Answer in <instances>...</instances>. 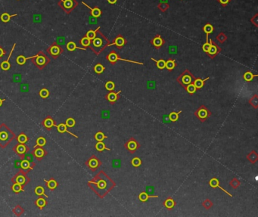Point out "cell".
<instances>
[{
	"instance_id": "58",
	"label": "cell",
	"mask_w": 258,
	"mask_h": 217,
	"mask_svg": "<svg viewBox=\"0 0 258 217\" xmlns=\"http://www.w3.org/2000/svg\"><path fill=\"white\" fill-rule=\"evenodd\" d=\"M6 55V52L4 50L3 48H2V46H0V58H2V56H4Z\"/></svg>"
},
{
	"instance_id": "28",
	"label": "cell",
	"mask_w": 258,
	"mask_h": 217,
	"mask_svg": "<svg viewBox=\"0 0 258 217\" xmlns=\"http://www.w3.org/2000/svg\"><path fill=\"white\" fill-rule=\"evenodd\" d=\"M44 182H46L47 187L51 190L55 189V188H56L57 186H58V183H57V182L54 179H51L49 180V181H47L46 179H44Z\"/></svg>"
},
{
	"instance_id": "53",
	"label": "cell",
	"mask_w": 258,
	"mask_h": 217,
	"mask_svg": "<svg viewBox=\"0 0 258 217\" xmlns=\"http://www.w3.org/2000/svg\"><path fill=\"white\" fill-rule=\"evenodd\" d=\"M251 22L256 27H258V14H255V15L251 19Z\"/></svg>"
},
{
	"instance_id": "37",
	"label": "cell",
	"mask_w": 258,
	"mask_h": 217,
	"mask_svg": "<svg viewBox=\"0 0 258 217\" xmlns=\"http://www.w3.org/2000/svg\"><path fill=\"white\" fill-rule=\"evenodd\" d=\"M34 192L36 195H39V196H41V195H44L46 197H48L46 194H45V190L43 188V187L42 186H37V187L36 188L35 190H34Z\"/></svg>"
},
{
	"instance_id": "30",
	"label": "cell",
	"mask_w": 258,
	"mask_h": 217,
	"mask_svg": "<svg viewBox=\"0 0 258 217\" xmlns=\"http://www.w3.org/2000/svg\"><path fill=\"white\" fill-rule=\"evenodd\" d=\"M151 60L154 61L155 63H156L157 67H158V69L160 70H163V69L165 68V64H166V61L163 59H161V60H155L154 58H151Z\"/></svg>"
},
{
	"instance_id": "24",
	"label": "cell",
	"mask_w": 258,
	"mask_h": 217,
	"mask_svg": "<svg viewBox=\"0 0 258 217\" xmlns=\"http://www.w3.org/2000/svg\"><path fill=\"white\" fill-rule=\"evenodd\" d=\"M163 205H164V206H165L166 208L170 210V209L174 207L175 205H176V203H175V201L173 200V199L170 197V198L166 199L165 201L163 202Z\"/></svg>"
},
{
	"instance_id": "50",
	"label": "cell",
	"mask_w": 258,
	"mask_h": 217,
	"mask_svg": "<svg viewBox=\"0 0 258 217\" xmlns=\"http://www.w3.org/2000/svg\"><path fill=\"white\" fill-rule=\"evenodd\" d=\"M65 124H66V126H67V127H71V128H72V127H74V126H75V120L74 118L70 117V118L67 119Z\"/></svg>"
},
{
	"instance_id": "12",
	"label": "cell",
	"mask_w": 258,
	"mask_h": 217,
	"mask_svg": "<svg viewBox=\"0 0 258 217\" xmlns=\"http://www.w3.org/2000/svg\"><path fill=\"white\" fill-rule=\"evenodd\" d=\"M82 4H83V6H86V7H87L88 8H89V9L90 10V15H91L93 18H99L101 16V15H102V10H101L99 7L91 8V7H90V6H88L87 4L85 3V2H82Z\"/></svg>"
},
{
	"instance_id": "51",
	"label": "cell",
	"mask_w": 258,
	"mask_h": 217,
	"mask_svg": "<svg viewBox=\"0 0 258 217\" xmlns=\"http://www.w3.org/2000/svg\"><path fill=\"white\" fill-rule=\"evenodd\" d=\"M20 167H21L23 169H29L30 167V163H29V161H27V160H22L21 163H20Z\"/></svg>"
},
{
	"instance_id": "23",
	"label": "cell",
	"mask_w": 258,
	"mask_h": 217,
	"mask_svg": "<svg viewBox=\"0 0 258 217\" xmlns=\"http://www.w3.org/2000/svg\"><path fill=\"white\" fill-rule=\"evenodd\" d=\"M87 164L91 169H96L97 167L99 166L100 163H99V160H98L95 158H92L91 159L89 160Z\"/></svg>"
},
{
	"instance_id": "60",
	"label": "cell",
	"mask_w": 258,
	"mask_h": 217,
	"mask_svg": "<svg viewBox=\"0 0 258 217\" xmlns=\"http://www.w3.org/2000/svg\"><path fill=\"white\" fill-rule=\"evenodd\" d=\"M5 101H6V99H0V107L2 106V103H3V102H5Z\"/></svg>"
},
{
	"instance_id": "25",
	"label": "cell",
	"mask_w": 258,
	"mask_h": 217,
	"mask_svg": "<svg viewBox=\"0 0 258 217\" xmlns=\"http://www.w3.org/2000/svg\"><path fill=\"white\" fill-rule=\"evenodd\" d=\"M99 29H100V27H98L97 29H95V30H89L85 36L88 39H89L92 41L93 39H95V37L97 35V30H99Z\"/></svg>"
},
{
	"instance_id": "16",
	"label": "cell",
	"mask_w": 258,
	"mask_h": 217,
	"mask_svg": "<svg viewBox=\"0 0 258 217\" xmlns=\"http://www.w3.org/2000/svg\"><path fill=\"white\" fill-rule=\"evenodd\" d=\"M121 92V91L117 92H114L111 91L109 93H108L106 98L110 102H111V103H114V102H115L118 99V95H119L120 93Z\"/></svg>"
},
{
	"instance_id": "47",
	"label": "cell",
	"mask_w": 258,
	"mask_h": 217,
	"mask_svg": "<svg viewBox=\"0 0 258 217\" xmlns=\"http://www.w3.org/2000/svg\"><path fill=\"white\" fill-rule=\"evenodd\" d=\"M44 154H45L44 150L40 148H36L35 150H34V155H35L36 158H42V157H43Z\"/></svg>"
},
{
	"instance_id": "10",
	"label": "cell",
	"mask_w": 258,
	"mask_h": 217,
	"mask_svg": "<svg viewBox=\"0 0 258 217\" xmlns=\"http://www.w3.org/2000/svg\"><path fill=\"white\" fill-rule=\"evenodd\" d=\"M150 43H151V45H152L154 48H157V49H159L160 48H161L163 45H164V43H165V40L162 38L161 36L159 35V34H157V35H155V36L150 41Z\"/></svg>"
},
{
	"instance_id": "55",
	"label": "cell",
	"mask_w": 258,
	"mask_h": 217,
	"mask_svg": "<svg viewBox=\"0 0 258 217\" xmlns=\"http://www.w3.org/2000/svg\"><path fill=\"white\" fill-rule=\"evenodd\" d=\"M16 182L20 184V185H23V184L25 183V178L23 176H18L16 178Z\"/></svg>"
},
{
	"instance_id": "41",
	"label": "cell",
	"mask_w": 258,
	"mask_h": 217,
	"mask_svg": "<svg viewBox=\"0 0 258 217\" xmlns=\"http://www.w3.org/2000/svg\"><path fill=\"white\" fill-rule=\"evenodd\" d=\"M18 142L20 143V144H23V145H24V144H25V143L28 141V139L25 134L21 133L20 135H19L18 137Z\"/></svg>"
},
{
	"instance_id": "42",
	"label": "cell",
	"mask_w": 258,
	"mask_h": 217,
	"mask_svg": "<svg viewBox=\"0 0 258 217\" xmlns=\"http://www.w3.org/2000/svg\"><path fill=\"white\" fill-rule=\"evenodd\" d=\"M46 140L45 139L44 137H39L37 139H36V145L35 146V148L36 146H39V147H43L44 145H46Z\"/></svg>"
},
{
	"instance_id": "21",
	"label": "cell",
	"mask_w": 258,
	"mask_h": 217,
	"mask_svg": "<svg viewBox=\"0 0 258 217\" xmlns=\"http://www.w3.org/2000/svg\"><path fill=\"white\" fill-rule=\"evenodd\" d=\"M16 16H18L17 14L10 15L9 14L7 13V12H4V13H2V15H1V16H0V20H2L3 23H8L10 20H11V18H12L14 17H16Z\"/></svg>"
},
{
	"instance_id": "29",
	"label": "cell",
	"mask_w": 258,
	"mask_h": 217,
	"mask_svg": "<svg viewBox=\"0 0 258 217\" xmlns=\"http://www.w3.org/2000/svg\"><path fill=\"white\" fill-rule=\"evenodd\" d=\"M34 57H35V55L30 57V58H25L24 55H19L17 58V59H16V62H17L18 64L19 65H24V64L26 63L27 60L32 59V58H34Z\"/></svg>"
},
{
	"instance_id": "14",
	"label": "cell",
	"mask_w": 258,
	"mask_h": 217,
	"mask_svg": "<svg viewBox=\"0 0 258 217\" xmlns=\"http://www.w3.org/2000/svg\"><path fill=\"white\" fill-rule=\"evenodd\" d=\"M202 30L206 34V42H208V41H209V34H212L214 30V26L210 23H208L203 27Z\"/></svg>"
},
{
	"instance_id": "15",
	"label": "cell",
	"mask_w": 258,
	"mask_h": 217,
	"mask_svg": "<svg viewBox=\"0 0 258 217\" xmlns=\"http://www.w3.org/2000/svg\"><path fill=\"white\" fill-rule=\"evenodd\" d=\"M158 8L161 12H166L170 8V5L168 3V0H160V2L158 6Z\"/></svg>"
},
{
	"instance_id": "20",
	"label": "cell",
	"mask_w": 258,
	"mask_h": 217,
	"mask_svg": "<svg viewBox=\"0 0 258 217\" xmlns=\"http://www.w3.org/2000/svg\"><path fill=\"white\" fill-rule=\"evenodd\" d=\"M151 197H153V198H154V197L158 198V196H157V195H151H151H149V194H147L146 192H142V193L139 194V199L140 200V201H142V202H145V201H147V200H149V198H151Z\"/></svg>"
},
{
	"instance_id": "49",
	"label": "cell",
	"mask_w": 258,
	"mask_h": 217,
	"mask_svg": "<svg viewBox=\"0 0 258 217\" xmlns=\"http://www.w3.org/2000/svg\"><path fill=\"white\" fill-rule=\"evenodd\" d=\"M219 180L216 178H213L210 180L209 182V185L210 186V187L212 188H217V186H219Z\"/></svg>"
},
{
	"instance_id": "2",
	"label": "cell",
	"mask_w": 258,
	"mask_h": 217,
	"mask_svg": "<svg viewBox=\"0 0 258 217\" xmlns=\"http://www.w3.org/2000/svg\"><path fill=\"white\" fill-rule=\"evenodd\" d=\"M58 5L65 13L70 15L78 6L79 3L76 0H59Z\"/></svg>"
},
{
	"instance_id": "8",
	"label": "cell",
	"mask_w": 258,
	"mask_h": 217,
	"mask_svg": "<svg viewBox=\"0 0 258 217\" xmlns=\"http://www.w3.org/2000/svg\"><path fill=\"white\" fill-rule=\"evenodd\" d=\"M210 43H211V44H210V49H209V51H208V52L207 54L208 55V56H209L211 59H213V58H215L216 56L219 54L222 49H221L220 47H219L215 42H214V41L212 40L211 39H210Z\"/></svg>"
},
{
	"instance_id": "54",
	"label": "cell",
	"mask_w": 258,
	"mask_h": 217,
	"mask_svg": "<svg viewBox=\"0 0 258 217\" xmlns=\"http://www.w3.org/2000/svg\"><path fill=\"white\" fill-rule=\"evenodd\" d=\"M217 1L223 7H226L228 4H229L231 2H232V0H217Z\"/></svg>"
},
{
	"instance_id": "11",
	"label": "cell",
	"mask_w": 258,
	"mask_h": 217,
	"mask_svg": "<svg viewBox=\"0 0 258 217\" xmlns=\"http://www.w3.org/2000/svg\"><path fill=\"white\" fill-rule=\"evenodd\" d=\"M15 46H16V43H15V44L13 45V47H12V48H11V52H10V54H9V55H8V59L6 60V61H2V63H1V64H0V67H1V69H2V71H8V70L10 69V67H11V64H10L9 59H10V58H11V55H12V53H13L14 50H15Z\"/></svg>"
},
{
	"instance_id": "44",
	"label": "cell",
	"mask_w": 258,
	"mask_h": 217,
	"mask_svg": "<svg viewBox=\"0 0 258 217\" xmlns=\"http://www.w3.org/2000/svg\"><path fill=\"white\" fill-rule=\"evenodd\" d=\"M131 163H132V165L134 167H139L141 166L142 164V160H140V158H134L132 160V161H131Z\"/></svg>"
},
{
	"instance_id": "34",
	"label": "cell",
	"mask_w": 258,
	"mask_h": 217,
	"mask_svg": "<svg viewBox=\"0 0 258 217\" xmlns=\"http://www.w3.org/2000/svg\"><path fill=\"white\" fill-rule=\"evenodd\" d=\"M104 70H105V67L102 64H97L95 65V67H94V71L97 74H102V73L104 72Z\"/></svg>"
},
{
	"instance_id": "43",
	"label": "cell",
	"mask_w": 258,
	"mask_h": 217,
	"mask_svg": "<svg viewBox=\"0 0 258 217\" xmlns=\"http://www.w3.org/2000/svg\"><path fill=\"white\" fill-rule=\"evenodd\" d=\"M95 139L98 141H102L104 139H107V136H104V133L102 132H98L95 135Z\"/></svg>"
},
{
	"instance_id": "9",
	"label": "cell",
	"mask_w": 258,
	"mask_h": 217,
	"mask_svg": "<svg viewBox=\"0 0 258 217\" xmlns=\"http://www.w3.org/2000/svg\"><path fill=\"white\" fill-rule=\"evenodd\" d=\"M126 43H127L126 39H125L122 35H118L114 38V39L113 42H112L111 43H110V44L108 45V46H116L117 48H122Z\"/></svg>"
},
{
	"instance_id": "22",
	"label": "cell",
	"mask_w": 258,
	"mask_h": 217,
	"mask_svg": "<svg viewBox=\"0 0 258 217\" xmlns=\"http://www.w3.org/2000/svg\"><path fill=\"white\" fill-rule=\"evenodd\" d=\"M176 67H177V64H176V61H175L174 59L170 58V59H168L166 61L165 68H167L169 71H173Z\"/></svg>"
},
{
	"instance_id": "6",
	"label": "cell",
	"mask_w": 258,
	"mask_h": 217,
	"mask_svg": "<svg viewBox=\"0 0 258 217\" xmlns=\"http://www.w3.org/2000/svg\"><path fill=\"white\" fill-rule=\"evenodd\" d=\"M63 52V48H61L56 43H53L50 46L48 47V48H47V52L54 58H58Z\"/></svg>"
},
{
	"instance_id": "35",
	"label": "cell",
	"mask_w": 258,
	"mask_h": 217,
	"mask_svg": "<svg viewBox=\"0 0 258 217\" xmlns=\"http://www.w3.org/2000/svg\"><path fill=\"white\" fill-rule=\"evenodd\" d=\"M185 89H186V91L189 93V94H191V95L194 94V93L196 92V90H197V89H196V87H195V85L193 84V83L188 84L186 87H185Z\"/></svg>"
},
{
	"instance_id": "18",
	"label": "cell",
	"mask_w": 258,
	"mask_h": 217,
	"mask_svg": "<svg viewBox=\"0 0 258 217\" xmlns=\"http://www.w3.org/2000/svg\"><path fill=\"white\" fill-rule=\"evenodd\" d=\"M66 48H67V50L70 51V52H74V51L76 50V49H80V50H84V51L86 49V48H80V47L76 46V45L75 44L74 42H72V41L67 43V44L66 45Z\"/></svg>"
},
{
	"instance_id": "38",
	"label": "cell",
	"mask_w": 258,
	"mask_h": 217,
	"mask_svg": "<svg viewBox=\"0 0 258 217\" xmlns=\"http://www.w3.org/2000/svg\"><path fill=\"white\" fill-rule=\"evenodd\" d=\"M217 40L219 41L220 43H225V42L227 40L226 35L223 32H220V33L217 36Z\"/></svg>"
},
{
	"instance_id": "27",
	"label": "cell",
	"mask_w": 258,
	"mask_h": 217,
	"mask_svg": "<svg viewBox=\"0 0 258 217\" xmlns=\"http://www.w3.org/2000/svg\"><path fill=\"white\" fill-rule=\"evenodd\" d=\"M43 125H44L45 127H46V128L49 129V128H52V126H57L55 123L54 120H52V118L50 117H48V118H46L43 121Z\"/></svg>"
},
{
	"instance_id": "5",
	"label": "cell",
	"mask_w": 258,
	"mask_h": 217,
	"mask_svg": "<svg viewBox=\"0 0 258 217\" xmlns=\"http://www.w3.org/2000/svg\"><path fill=\"white\" fill-rule=\"evenodd\" d=\"M106 58H107V60L109 61L110 63L112 64H115L116 62H117V61H126V62H130V63H133V64H140V65L144 64L143 63L139 62V61H131V60H127V59H123V58H121V57H119V55H117V53L114 50L111 51V52H110L109 54L107 55Z\"/></svg>"
},
{
	"instance_id": "45",
	"label": "cell",
	"mask_w": 258,
	"mask_h": 217,
	"mask_svg": "<svg viewBox=\"0 0 258 217\" xmlns=\"http://www.w3.org/2000/svg\"><path fill=\"white\" fill-rule=\"evenodd\" d=\"M8 139V133H7L6 131L0 132V143L6 141Z\"/></svg>"
},
{
	"instance_id": "46",
	"label": "cell",
	"mask_w": 258,
	"mask_h": 217,
	"mask_svg": "<svg viewBox=\"0 0 258 217\" xmlns=\"http://www.w3.org/2000/svg\"><path fill=\"white\" fill-rule=\"evenodd\" d=\"M115 88V84L112 81H108L105 83V89L108 91H114V89Z\"/></svg>"
},
{
	"instance_id": "31",
	"label": "cell",
	"mask_w": 258,
	"mask_h": 217,
	"mask_svg": "<svg viewBox=\"0 0 258 217\" xmlns=\"http://www.w3.org/2000/svg\"><path fill=\"white\" fill-rule=\"evenodd\" d=\"M95 149H96L98 151H103L104 150H111V149L106 148L105 144L102 141H98L96 145H95Z\"/></svg>"
},
{
	"instance_id": "1",
	"label": "cell",
	"mask_w": 258,
	"mask_h": 217,
	"mask_svg": "<svg viewBox=\"0 0 258 217\" xmlns=\"http://www.w3.org/2000/svg\"><path fill=\"white\" fill-rule=\"evenodd\" d=\"M99 30H97L96 36L91 41V44L89 46L90 48L96 55H99L106 47H108V45L110 44L109 39Z\"/></svg>"
},
{
	"instance_id": "57",
	"label": "cell",
	"mask_w": 258,
	"mask_h": 217,
	"mask_svg": "<svg viewBox=\"0 0 258 217\" xmlns=\"http://www.w3.org/2000/svg\"><path fill=\"white\" fill-rule=\"evenodd\" d=\"M239 184H240V182H238V180L236 179V178H234V179L232 180V182H231L230 185L232 186V187H234L235 188H236L239 186Z\"/></svg>"
},
{
	"instance_id": "13",
	"label": "cell",
	"mask_w": 258,
	"mask_h": 217,
	"mask_svg": "<svg viewBox=\"0 0 258 217\" xmlns=\"http://www.w3.org/2000/svg\"><path fill=\"white\" fill-rule=\"evenodd\" d=\"M124 146L127 150H129L130 152L132 153H133L134 151L139 148V145H138L137 141L133 139H130V140L125 144Z\"/></svg>"
},
{
	"instance_id": "52",
	"label": "cell",
	"mask_w": 258,
	"mask_h": 217,
	"mask_svg": "<svg viewBox=\"0 0 258 217\" xmlns=\"http://www.w3.org/2000/svg\"><path fill=\"white\" fill-rule=\"evenodd\" d=\"M210 44H211V43H210H210H209V41H208V42H206V43H205L204 45H203L202 49H203V51H204V52H206V53H208V51H209V49H210Z\"/></svg>"
},
{
	"instance_id": "33",
	"label": "cell",
	"mask_w": 258,
	"mask_h": 217,
	"mask_svg": "<svg viewBox=\"0 0 258 217\" xmlns=\"http://www.w3.org/2000/svg\"><path fill=\"white\" fill-rule=\"evenodd\" d=\"M182 113V111H180L179 112H171L169 114V120L172 122H176L179 119V115L180 113Z\"/></svg>"
},
{
	"instance_id": "19",
	"label": "cell",
	"mask_w": 258,
	"mask_h": 217,
	"mask_svg": "<svg viewBox=\"0 0 258 217\" xmlns=\"http://www.w3.org/2000/svg\"><path fill=\"white\" fill-rule=\"evenodd\" d=\"M57 129H58V132L60 133H64V132H67V133L71 134V136H74L75 138H78L77 136H75L74 133H71V132H69L68 130H67V126H66V124H64V123H61V124L58 125V126H56Z\"/></svg>"
},
{
	"instance_id": "56",
	"label": "cell",
	"mask_w": 258,
	"mask_h": 217,
	"mask_svg": "<svg viewBox=\"0 0 258 217\" xmlns=\"http://www.w3.org/2000/svg\"><path fill=\"white\" fill-rule=\"evenodd\" d=\"M203 206H204L205 208H207V209H209V208L211 207V206H212L211 201H210V200L207 199V200H205L204 203H203Z\"/></svg>"
},
{
	"instance_id": "3",
	"label": "cell",
	"mask_w": 258,
	"mask_h": 217,
	"mask_svg": "<svg viewBox=\"0 0 258 217\" xmlns=\"http://www.w3.org/2000/svg\"><path fill=\"white\" fill-rule=\"evenodd\" d=\"M31 60H33L32 61L33 63L39 69H43L50 61V59L47 57L46 55L43 52H41V51L38 52L37 54L35 55V57L34 58H32Z\"/></svg>"
},
{
	"instance_id": "40",
	"label": "cell",
	"mask_w": 258,
	"mask_h": 217,
	"mask_svg": "<svg viewBox=\"0 0 258 217\" xmlns=\"http://www.w3.org/2000/svg\"><path fill=\"white\" fill-rule=\"evenodd\" d=\"M12 190H13V191L15 192V193H19L20 191H24V190L22 188V185H20V184L18 183V182L14 184L13 186H12Z\"/></svg>"
},
{
	"instance_id": "61",
	"label": "cell",
	"mask_w": 258,
	"mask_h": 217,
	"mask_svg": "<svg viewBox=\"0 0 258 217\" xmlns=\"http://www.w3.org/2000/svg\"><path fill=\"white\" fill-rule=\"evenodd\" d=\"M18 1H19V0H18Z\"/></svg>"
},
{
	"instance_id": "32",
	"label": "cell",
	"mask_w": 258,
	"mask_h": 217,
	"mask_svg": "<svg viewBox=\"0 0 258 217\" xmlns=\"http://www.w3.org/2000/svg\"><path fill=\"white\" fill-rule=\"evenodd\" d=\"M80 44H81L82 46H83V48H88V47H89V46H90V44H91V40H90L89 39H88V38L85 36H83V37L80 39Z\"/></svg>"
},
{
	"instance_id": "17",
	"label": "cell",
	"mask_w": 258,
	"mask_h": 217,
	"mask_svg": "<svg viewBox=\"0 0 258 217\" xmlns=\"http://www.w3.org/2000/svg\"><path fill=\"white\" fill-rule=\"evenodd\" d=\"M209 77H207L206 79L202 80L201 78H195V80L193 81V84L195 85V86L196 87L197 89H200L204 86V83H205V81H207L208 80H209Z\"/></svg>"
},
{
	"instance_id": "7",
	"label": "cell",
	"mask_w": 258,
	"mask_h": 217,
	"mask_svg": "<svg viewBox=\"0 0 258 217\" xmlns=\"http://www.w3.org/2000/svg\"><path fill=\"white\" fill-rule=\"evenodd\" d=\"M195 115L201 121H204L207 118L210 117V112L208 111L205 106H201L197 110V111L195 112Z\"/></svg>"
},
{
	"instance_id": "26",
	"label": "cell",
	"mask_w": 258,
	"mask_h": 217,
	"mask_svg": "<svg viewBox=\"0 0 258 217\" xmlns=\"http://www.w3.org/2000/svg\"><path fill=\"white\" fill-rule=\"evenodd\" d=\"M257 76V74H253L252 72L251 71H247V72H245L243 75V78L244 80H245L246 82H251L252 81V80L254 77Z\"/></svg>"
},
{
	"instance_id": "4",
	"label": "cell",
	"mask_w": 258,
	"mask_h": 217,
	"mask_svg": "<svg viewBox=\"0 0 258 217\" xmlns=\"http://www.w3.org/2000/svg\"><path fill=\"white\" fill-rule=\"evenodd\" d=\"M195 77L194 76V75L190 72L189 70L186 69V71L182 73V74L180 75L179 76H178L177 79V82L181 85H182L184 88L186 87L188 84L191 83H193V81L195 80Z\"/></svg>"
},
{
	"instance_id": "59",
	"label": "cell",
	"mask_w": 258,
	"mask_h": 217,
	"mask_svg": "<svg viewBox=\"0 0 258 217\" xmlns=\"http://www.w3.org/2000/svg\"><path fill=\"white\" fill-rule=\"evenodd\" d=\"M108 2L111 5H114L117 2V0H108Z\"/></svg>"
},
{
	"instance_id": "36",
	"label": "cell",
	"mask_w": 258,
	"mask_h": 217,
	"mask_svg": "<svg viewBox=\"0 0 258 217\" xmlns=\"http://www.w3.org/2000/svg\"><path fill=\"white\" fill-rule=\"evenodd\" d=\"M36 206H37L40 210H42V209L46 205V199L43 198V197H39V198L37 199V200H36Z\"/></svg>"
},
{
	"instance_id": "48",
	"label": "cell",
	"mask_w": 258,
	"mask_h": 217,
	"mask_svg": "<svg viewBox=\"0 0 258 217\" xmlns=\"http://www.w3.org/2000/svg\"><path fill=\"white\" fill-rule=\"evenodd\" d=\"M39 95L43 99H46L47 97L49 95V91L47 89H41L40 91H39Z\"/></svg>"
},
{
	"instance_id": "39",
	"label": "cell",
	"mask_w": 258,
	"mask_h": 217,
	"mask_svg": "<svg viewBox=\"0 0 258 217\" xmlns=\"http://www.w3.org/2000/svg\"><path fill=\"white\" fill-rule=\"evenodd\" d=\"M15 150H16V152H17L18 154H23L26 152L27 148L26 147L24 146L23 144H20V145H18L16 148H15Z\"/></svg>"
}]
</instances>
